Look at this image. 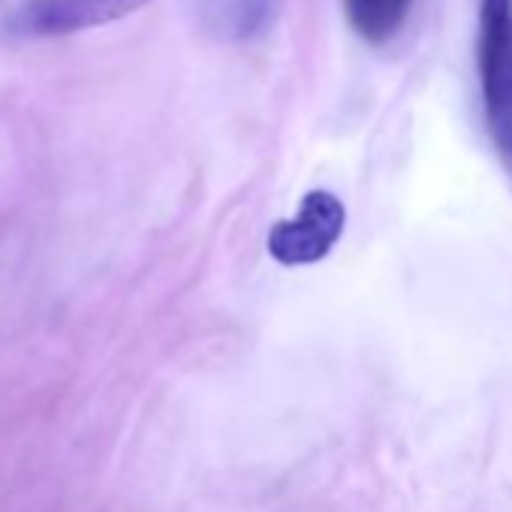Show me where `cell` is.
Listing matches in <instances>:
<instances>
[{
	"mask_svg": "<svg viewBox=\"0 0 512 512\" xmlns=\"http://www.w3.org/2000/svg\"><path fill=\"white\" fill-rule=\"evenodd\" d=\"M278 7L281 0H205L202 13L217 37L247 43L272 25Z\"/></svg>",
	"mask_w": 512,
	"mask_h": 512,
	"instance_id": "obj_4",
	"label": "cell"
},
{
	"mask_svg": "<svg viewBox=\"0 0 512 512\" xmlns=\"http://www.w3.org/2000/svg\"><path fill=\"white\" fill-rule=\"evenodd\" d=\"M148 4L151 0H25L7 16V31L25 40L70 37L121 22Z\"/></svg>",
	"mask_w": 512,
	"mask_h": 512,
	"instance_id": "obj_3",
	"label": "cell"
},
{
	"mask_svg": "<svg viewBox=\"0 0 512 512\" xmlns=\"http://www.w3.org/2000/svg\"><path fill=\"white\" fill-rule=\"evenodd\" d=\"M479 85L488 130L512 163V0H479Z\"/></svg>",
	"mask_w": 512,
	"mask_h": 512,
	"instance_id": "obj_1",
	"label": "cell"
},
{
	"mask_svg": "<svg viewBox=\"0 0 512 512\" xmlns=\"http://www.w3.org/2000/svg\"><path fill=\"white\" fill-rule=\"evenodd\" d=\"M416 0H344L350 28L371 46L389 43L407 22Z\"/></svg>",
	"mask_w": 512,
	"mask_h": 512,
	"instance_id": "obj_5",
	"label": "cell"
},
{
	"mask_svg": "<svg viewBox=\"0 0 512 512\" xmlns=\"http://www.w3.org/2000/svg\"><path fill=\"white\" fill-rule=\"evenodd\" d=\"M347 226V208L332 190H311L305 193L299 214L281 220L269 232V253L272 260L299 269L314 266L332 253L338 238Z\"/></svg>",
	"mask_w": 512,
	"mask_h": 512,
	"instance_id": "obj_2",
	"label": "cell"
}]
</instances>
